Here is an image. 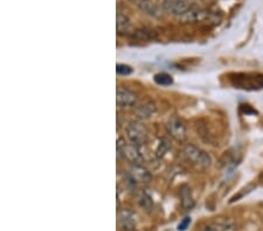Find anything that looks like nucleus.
<instances>
[{
  "label": "nucleus",
  "instance_id": "6e6552de",
  "mask_svg": "<svg viewBox=\"0 0 263 231\" xmlns=\"http://www.w3.org/2000/svg\"><path fill=\"white\" fill-rule=\"evenodd\" d=\"M118 222L123 230L131 231L136 228L137 224V216L134 212H131L129 209H123L118 215Z\"/></svg>",
  "mask_w": 263,
  "mask_h": 231
},
{
  "label": "nucleus",
  "instance_id": "7ed1b4c3",
  "mask_svg": "<svg viewBox=\"0 0 263 231\" xmlns=\"http://www.w3.org/2000/svg\"><path fill=\"white\" fill-rule=\"evenodd\" d=\"M125 132L130 142L137 146L144 145L147 140V130L141 121H130L126 125Z\"/></svg>",
  "mask_w": 263,
  "mask_h": 231
},
{
  "label": "nucleus",
  "instance_id": "0eeeda50",
  "mask_svg": "<svg viewBox=\"0 0 263 231\" xmlns=\"http://www.w3.org/2000/svg\"><path fill=\"white\" fill-rule=\"evenodd\" d=\"M167 131L176 140L182 141L186 138V128L184 123L178 118H171L167 123Z\"/></svg>",
  "mask_w": 263,
  "mask_h": 231
},
{
  "label": "nucleus",
  "instance_id": "f3484780",
  "mask_svg": "<svg viewBox=\"0 0 263 231\" xmlns=\"http://www.w3.org/2000/svg\"><path fill=\"white\" fill-rule=\"evenodd\" d=\"M116 73L118 75H122V76H128V75L133 74V68L126 65H117Z\"/></svg>",
  "mask_w": 263,
  "mask_h": 231
},
{
  "label": "nucleus",
  "instance_id": "f8f14e48",
  "mask_svg": "<svg viewBox=\"0 0 263 231\" xmlns=\"http://www.w3.org/2000/svg\"><path fill=\"white\" fill-rule=\"evenodd\" d=\"M202 231H237V229L232 222L218 221L206 224Z\"/></svg>",
  "mask_w": 263,
  "mask_h": 231
},
{
  "label": "nucleus",
  "instance_id": "f03ea898",
  "mask_svg": "<svg viewBox=\"0 0 263 231\" xmlns=\"http://www.w3.org/2000/svg\"><path fill=\"white\" fill-rule=\"evenodd\" d=\"M118 153L123 155L126 160L133 162L134 165H141L143 162V154L141 153L139 146L133 144V142H125L124 140L118 139L117 141Z\"/></svg>",
  "mask_w": 263,
  "mask_h": 231
},
{
  "label": "nucleus",
  "instance_id": "20e7f679",
  "mask_svg": "<svg viewBox=\"0 0 263 231\" xmlns=\"http://www.w3.org/2000/svg\"><path fill=\"white\" fill-rule=\"evenodd\" d=\"M162 7L168 14L177 16L178 19L192 8L190 0H163Z\"/></svg>",
  "mask_w": 263,
  "mask_h": 231
},
{
  "label": "nucleus",
  "instance_id": "423d86ee",
  "mask_svg": "<svg viewBox=\"0 0 263 231\" xmlns=\"http://www.w3.org/2000/svg\"><path fill=\"white\" fill-rule=\"evenodd\" d=\"M116 102L121 108H131L137 102V96L125 88L118 87L116 90Z\"/></svg>",
  "mask_w": 263,
  "mask_h": 231
},
{
  "label": "nucleus",
  "instance_id": "1a4fd4ad",
  "mask_svg": "<svg viewBox=\"0 0 263 231\" xmlns=\"http://www.w3.org/2000/svg\"><path fill=\"white\" fill-rule=\"evenodd\" d=\"M135 6H137L143 13H145L154 18H158L160 15V10L152 0H130Z\"/></svg>",
  "mask_w": 263,
  "mask_h": 231
},
{
  "label": "nucleus",
  "instance_id": "39448f33",
  "mask_svg": "<svg viewBox=\"0 0 263 231\" xmlns=\"http://www.w3.org/2000/svg\"><path fill=\"white\" fill-rule=\"evenodd\" d=\"M213 18V14L210 12L198 10V8L192 7L190 11L186 12L184 15H181L179 20L184 24H197V23H203V21L210 20Z\"/></svg>",
  "mask_w": 263,
  "mask_h": 231
},
{
  "label": "nucleus",
  "instance_id": "dca6fc26",
  "mask_svg": "<svg viewBox=\"0 0 263 231\" xmlns=\"http://www.w3.org/2000/svg\"><path fill=\"white\" fill-rule=\"evenodd\" d=\"M139 205L145 210H151L152 207H154V202H152V199L150 196L145 194V193H143L141 197H139Z\"/></svg>",
  "mask_w": 263,
  "mask_h": 231
},
{
  "label": "nucleus",
  "instance_id": "a211bd4d",
  "mask_svg": "<svg viewBox=\"0 0 263 231\" xmlns=\"http://www.w3.org/2000/svg\"><path fill=\"white\" fill-rule=\"evenodd\" d=\"M170 149V144L166 139H163L159 142L158 149H157V155L158 157H163V155L167 152V150Z\"/></svg>",
  "mask_w": 263,
  "mask_h": 231
},
{
  "label": "nucleus",
  "instance_id": "9d476101",
  "mask_svg": "<svg viewBox=\"0 0 263 231\" xmlns=\"http://www.w3.org/2000/svg\"><path fill=\"white\" fill-rule=\"evenodd\" d=\"M180 202H181V207L185 212H190L194 208V199H193V194H192V189H191L187 184H184L180 188Z\"/></svg>",
  "mask_w": 263,
  "mask_h": 231
},
{
  "label": "nucleus",
  "instance_id": "6ab92c4d",
  "mask_svg": "<svg viewBox=\"0 0 263 231\" xmlns=\"http://www.w3.org/2000/svg\"><path fill=\"white\" fill-rule=\"evenodd\" d=\"M191 224V218L190 217H185L184 220H182L179 224H178V230L179 231H185L186 229L189 228Z\"/></svg>",
  "mask_w": 263,
  "mask_h": 231
},
{
  "label": "nucleus",
  "instance_id": "ddd939ff",
  "mask_svg": "<svg viewBox=\"0 0 263 231\" xmlns=\"http://www.w3.org/2000/svg\"><path fill=\"white\" fill-rule=\"evenodd\" d=\"M133 176L136 180H138V181H142V182H147L150 181L151 179L150 173H148L145 168L142 167L141 165H134Z\"/></svg>",
  "mask_w": 263,
  "mask_h": 231
},
{
  "label": "nucleus",
  "instance_id": "2eb2a0df",
  "mask_svg": "<svg viewBox=\"0 0 263 231\" xmlns=\"http://www.w3.org/2000/svg\"><path fill=\"white\" fill-rule=\"evenodd\" d=\"M155 82L157 84H159V86L167 87V86H171V84L173 83V79L166 73H159V74L155 75Z\"/></svg>",
  "mask_w": 263,
  "mask_h": 231
},
{
  "label": "nucleus",
  "instance_id": "9b49d317",
  "mask_svg": "<svg viewBox=\"0 0 263 231\" xmlns=\"http://www.w3.org/2000/svg\"><path fill=\"white\" fill-rule=\"evenodd\" d=\"M135 113L139 119H150L156 113V105L151 102H146L136 108Z\"/></svg>",
  "mask_w": 263,
  "mask_h": 231
},
{
  "label": "nucleus",
  "instance_id": "f257e3e1",
  "mask_svg": "<svg viewBox=\"0 0 263 231\" xmlns=\"http://www.w3.org/2000/svg\"><path fill=\"white\" fill-rule=\"evenodd\" d=\"M182 154H184L186 160H187L193 167H196L197 170L203 171L211 167V155L197 146L191 144L186 145L184 147V150H182Z\"/></svg>",
  "mask_w": 263,
  "mask_h": 231
},
{
  "label": "nucleus",
  "instance_id": "4468645a",
  "mask_svg": "<svg viewBox=\"0 0 263 231\" xmlns=\"http://www.w3.org/2000/svg\"><path fill=\"white\" fill-rule=\"evenodd\" d=\"M116 27H117V32L120 33V34H122V33H125L130 27V19L125 14H122L118 12Z\"/></svg>",
  "mask_w": 263,
  "mask_h": 231
}]
</instances>
